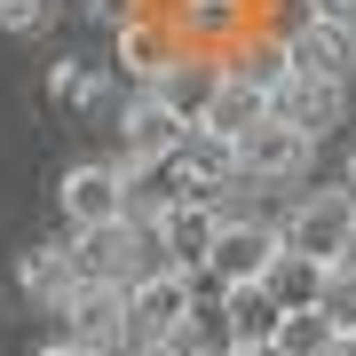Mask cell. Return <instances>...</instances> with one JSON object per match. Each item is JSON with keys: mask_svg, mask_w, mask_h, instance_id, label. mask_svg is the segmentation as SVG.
<instances>
[{"mask_svg": "<svg viewBox=\"0 0 356 356\" xmlns=\"http://www.w3.org/2000/svg\"><path fill=\"white\" fill-rule=\"evenodd\" d=\"M191 135V119L166 111V103L151 88H135L127 103H119V166H127V182H143L151 166H166V151Z\"/></svg>", "mask_w": 356, "mask_h": 356, "instance_id": "obj_5", "label": "cell"}, {"mask_svg": "<svg viewBox=\"0 0 356 356\" xmlns=\"http://www.w3.org/2000/svg\"><path fill=\"white\" fill-rule=\"evenodd\" d=\"M40 356H95V348H79V341H48Z\"/></svg>", "mask_w": 356, "mask_h": 356, "instance_id": "obj_28", "label": "cell"}, {"mask_svg": "<svg viewBox=\"0 0 356 356\" xmlns=\"http://www.w3.org/2000/svg\"><path fill=\"white\" fill-rule=\"evenodd\" d=\"M166 182H175V198H214V206H229L245 191L238 182V143L229 135H214V127H191L166 151Z\"/></svg>", "mask_w": 356, "mask_h": 356, "instance_id": "obj_3", "label": "cell"}, {"mask_svg": "<svg viewBox=\"0 0 356 356\" xmlns=\"http://www.w3.org/2000/svg\"><path fill=\"white\" fill-rule=\"evenodd\" d=\"M222 64H229V56H222ZM261 119H269V88H261V79H245L238 64H229V72H222V88H214V103H206V119H198V127H214V135H229V143H238L245 127H261Z\"/></svg>", "mask_w": 356, "mask_h": 356, "instance_id": "obj_16", "label": "cell"}, {"mask_svg": "<svg viewBox=\"0 0 356 356\" xmlns=\"http://www.w3.org/2000/svg\"><path fill=\"white\" fill-rule=\"evenodd\" d=\"M175 56H182V32L166 24V8H151V0H143L135 16H119V24H111V64L127 72L135 88H151Z\"/></svg>", "mask_w": 356, "mask_h": 356, "instance_id": "obj_10", "label": "cell"}, {"mask_svg": "<svg viewBox=\"0 0 356 356\" xmlns=\"http://www.w3.org/2000/svg\"><path fill=\"white\" fill-rule=\"evenodd\" d=\"M341 111H348V88L341 79H317V72H285L277 88H269V119H285L293 135H332L341 127Z\"/></svg>", "mask_w": 356, "mask_h": 356, "instance_id": "obj_12", "label": "cell"}, {"mask_svg": "<svg viewBox=\"0 0 356 356\" xmlns=\"http://www.w3.org/2000/svg\"><path fill=\"white\" fill-rule=\"evenodd\" d=\"M214 222H222L214 198H175V191H166L159 214L143 222V229H151V245H159L166 269H191V277H198V269H206V245H214Z\"/></svg>", "mask_w": 356, "mask_h": 356, "instance_id": "obj_9", "label": "cell"}, {"mask_svg": "<svg viewBox=\"0 0 356 356\" xmlns=\"http://www.w3.org/2000/svg\"><path fill=\"white\" fill-rule=\"evenodd\" d=\"M325 356H356V332H332V341H325Z\"/></svg>", "mask_w": 356, "mask_h": 356, "instance_id": "obj_27", "label": "cell"}, {"mask_svg": "<svg viewBox=\"0 0 356 356\" xmlns=\"http://www.w3.org/2000/svg\"><path fill=\"white\" fill-rule=\"evenodd\" d=\"M56 317H64V341L95 348V356L127 348V293L119 285H72V301L56 309Z\"/></svg>", "mask_w": 356, "mask_h": 356, "instance_id": "obj_13", "label": "cell"}, {"mask_svg": "<svg viewBox=\"0 0 356 356\" xmlns=\"http://www.w3.org/2000/svg\"><path fill=\"white\" fill-rule=\"evenodd\" d=\"M341 191H348V198H356V151H348V159H341Z\"/></svg>", "mask_w": 356, "mask_h": 356, "instance_id": "obj_29", "label": "cell"}, {"mask_svg": "<svg viewBox=\"0 0 356 356\" xmlns=\"http://www.w3.org/2000/svg\"><path fill=\"white\" fill-rule=\"evenodd\" d=\"M48 103H64V111H88V103H103L95 64H79V56H56V64H48Z\"/></svg>", "mask_w": 356, "mask_h": 356, "instance_id": "obj_20", "label": "cell"}, {"mask_svg": "<svg viewBox=\"0 0 356 356\" xmlns=\"http://www.w3.org/2000/svg\"><path fill=\"white\" fill-rule=\"evenodd\" d=\"M198 309V277L191 269H151L127 285V348H166Z\"/></svg>", "mask_w": 356, "mask_h": 356, "instance_id": "obj_2", "label": "cell"}, {"mask_svg": "<svg viewBox=\"0 0 356 356\" xmlns=\"http://www.w3.org/2000/svg\"><path fill=\"white\" fill-rule=\"evenodd\" d=\"M285 356H325V341H332V325H325V309L309 301V309H285L277 317V332H269Z\"/></svg>", "mask_w": 356, "mask_h": 356, "instance_id": "obj_22", "label": "cell"}, {"mask_svg": "<svg viewBox=\"0 0 356 356\" xmlns=\"http://www.w3.org/2000/svg\"><path fill=\"white\" fill-rule=\"evenodd\" d=\"M79 8H88V16H95V24H119V16H135V8H143V0H79Z\"/></svg>", "mask_w": 356, "mask_h": 356, "instance_id": "obj_25", "label": "cell"}, {"mask_svg": "<svg viewBox=\"0 0 356 356\" xmlns=\"http://www.w3.org/2000/svg\"><path fill=\"white\" fill-rule=\"evenodd\" d=\"M214 301H222L229 341H238V348H261L269 332H277V317H285V309L269 301V285H214Z\"/></svg>", "mask_w": 356, "mask_h": 356, "instance_id": "obj_18", "label": "cell"}, {"mask_svg": "<svg viewBox=\"0 0 356 356\" xmlns=\"http://www.w3.org/2000/svg\"><path fill=\"white\" fill-rule=\"evenodd\" d=\"M277 245H285V238H277V222L222 206L214 245H206V277H214V285H261V269L277 261Z\"/></svg>", "mask_w": 356, "mask_h": 356, "instance_id": "obj_4", "label": "cell"}, {"mask_svg": "<svg viewBox=\"0 0 356 356\" xmlns=\"http://www.w3.org/2000/svg\"><path fill=\"white\" fill-rule=\"evenodd\" d=\"M317 309H325V325H332V332H356V269H341V261L325 269Z\"/></svg>", "mask_w": 356, "mask_h": 356, "instance_id": "obj_23", "label": "cell"}, {"mask_svg": "<svg viewBox=\"0 0 356 356\" xmlns=\"http://www.w3.org/2000/svg\"><path fill=\"white\" fill-rule=\"evenodd\" d=\"M159 8H166V24L182 32V48H214V56H229L261 24V0H159Z\"/></svg>", "mask_w": 356, "mask_h": 356, "instance_id": "obj_11", "label": "cell"}, {"mask_svg": "<svg viewBox=\"0 0 356 356\" xmlns=\"http://www.w3.org/2000/svg\"><path fill=\"white\" fill-rule=\"evenodd\" d=\"M229 64H238L245 79H261V88H277V79L293 72V64H285V32H277V40H269V32H245L238 48H229Z\"/></svg>", "mask_w": 356, "mask_h": 356, "instance_id": "obj_21", "label": "cell"}, {"mask_svg": "<svg viewBox=\"0 0 356 356\" xmlns=\"http://www.w3.org/2000/svg\"><path fill=\"white\" fill-rule=\"evenodd\" d=\"M309 159H317V143L293 135L285 119H261V127L238 135V182L245 191H285V182L309 175Z\"/></svg>", "mask_w": 356, "mask_h": 356, "instance_id": "obj_7", "label": "cell"}, {"mask_svg": "<svg viewBox=\"0 0 356 356\" xmlns=\"http://www.w3.org/2000/svg\"><path fill=\"white\" fill-rule=\"evenodd\" d=\"M261 285H269V301H277V309H309V301H317V285H325V261L277 245V261L261 269Z\"/></svg>", "mask_w": 356, "mask_h": 356, "instance_id": "obj_19", "label": "cell"}, {"mask_svg": "<svg viewBox=\"0 0 356 356\" xmlns=\"http://www.w3.org/2000/svg\"><path fill=\"white\" fill-rule=\"evenodd\" d=\"M222 72H229V64H222L214 48H182L175 64L151 79V95L166 103V111H182V119L198 127V119H206V103H214V88H222Z\"/></svg>", "mask_w": 356, "mask_h": 356, "instance_id": "obj_14", "label": "cell"}, {"mask_svg": "<svg viewBox=\"0 0 356 356\" xmlns=\"http://www.w3.org/2000/svg\"><path fill=\"white\" fill-rule=\"evenodd\" d=\"M119 356H175V348H119Z\"/></svg>", "mask_w": 356, "mask_h": 356, "instance_id": "obj_32", "label": "cell"}, {"mask_svg": "<svg viewBox=\"0 0 356 356\" xmlns=\"http://www.w3.org/2000/svg\"><path fill=\"white\" fill-rule=\"evenodd\" d=\"M309 16H325V24H348V32H356V0H309Z\"/></svg>", "mask_w": 356, "mask_h": 356, "instance_id": "obj_26", "label": "cell"}, {"mask_svg": "<svg viewBox=\"0 0 356 356\" xmlns=\"http://www.w3.org/2000/svg\"><path fill=\"white\" fill-rule=\"evenodd\" d=\"M56 206H64L72 229L119 222V214L135 206V182H127V166H119V159H79V166H64V182H56Z\"/></svg>", "mask_w": 356, "mask_h": 356, "instance_id": "obj_8", "label": "cell"}, {"mask_svg": "<svg viewBox=\"0 0 356 356\" xmlns=\"http://www.w3.org/2000/svg\"><path fill=\"white\" fill-rule=\"evenodd\" d=\"M341 269H356V229H348V245H341Z\"/></svg>", "mask_w": 356, "mask_h": 356, "instance_id": "obj_30", "label": "cell"}, {"mask_svg": "<svg viewBox=\"0 0 356 356\" xmlns=\"http://www.w3.org/2000/svg\"><path fill=\"white\" fill-rule=\"evenodd\" d=\"M56 24V0H0V32L8 40H40Z\"/></svg>", "mask_w": 356, "mask_h": 356, "instance_id": "obj_24", "label": "cell"}, {"mask_svg": "<svg viewBox=\"0 0 356 356\" xmlns=\"http://www.w3.org/2000/svg\"><path fill=\"white\" fill-rule=\"evenodd\" d=\"M238 356H285V348H277V341H261V348H238Z\"/></svg>", "mask_w": 356, "mask_h": 356, "instance_id": "obj_31", "label": "cell"}, {"mask_svg": "<svg viewBox=\"0 0 356 356\" xmlns=\"http://www.w3.org/2000/svg\"><path fill=\"white\" fill-rule=\"evenodd\" d=\"M348 229H356V198L332 182V191H301L293 198V214L277 222V238L293 245V254H309V261H341V245H348Z\"/></svg>", "mask_w": 356, "mask_h": 356, "instance_id": "obj_6", "label": "cell"}, {"mask_svg": "<svg viewBox=\"0 0 356 356\" xmlns=\"http://www.w3.org/2000/svg\"><path fill=\"white\" fill-rule=\"evenodd\" d=\"M72 269H79V285H119L127 293L135 277H151L159 261V245H151V229H143L135 214H119V222H88V229H72Z\"/></svg>", "mask_w": 356, "mask_h": 356, "instance_id": "obj_1", "label": "cell"}, {"mask_svg": "<svg viewBox=\"0 0 356 356\" xmlns=\"http://www.w3.org/2000/svg\"><path fill=\"white\" fill-rule=\"evenodd\" d=\"M72 285H79V269H72V254L64 245H24V254H16V293H24L32 309H64L72 301Z\"/></svg>", "mask_w": 356, "mask_h": 356, "instance_id": "obj_17", "label": "cell"}, {"mask_svg": "<svg viewBox=\"0 0 356 356\" xmlns=\"http://www.w3.org/2000/svg\"><path fill=\"white\" fill-rule=\"evenodd\" d=\"M285 64L348 88V72H356V32H348V24H325V16H301V24L285 32Z\"/></svg>", "mask_w": 356, "mask_h": 356, "instance_id": "obj_15", "label": "cell"}]
</instances>
